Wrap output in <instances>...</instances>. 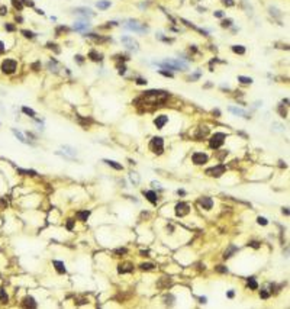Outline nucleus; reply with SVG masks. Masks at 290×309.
Instances as JSON below:
<instances>
[{
    "instance_id": "412c9836",
    "label": "nucleus",
    "mask_w": 290,
    "mask_h": 309,
    "mask_svg": "<svg viewBox=\"0 0 290 309\" xmlns=\"http://www.w3.org/2000/svg\"><path fill=\"white\" fill-rule=\"evenodd\" d=\"M89 58L91 61H94V63H99V61H102V54H99L97 51H90L89 52Z\"/></svg>"
},
{
    "instance_id": "2f4dec72",
    "label": "nucleus",
    "mask_w": 290,
    "mask_h": 309,
    "mask_svg": "<svg viewBox=\"0 0 290 309\" xmlns=\"http://www.w3.org/2000/svg\"><path fill=\"white\" fill-rule=\"evenodd\" d=\"M9 300V296H7V293H6V290H3V289H0V302H3V303H6Z\"/></svg>"
},
{
    "instance_id": "f3484780",
    "label": "nucleus",
    "mask_w": 290,
    "mask_h": 309,
    "mask_svg": "<svg viewBox=\"0 0 290 309\" xmlns=\"http://www.w3.org/2000/svg\"><path fill=\"white\" fill-rule=\"evenodd\" d=\"M52 264L55 266V270L58 272V273H65V266H64V263L63 261H58V260H54L52 261Z\"/></svg>"
},
{
    "instance_id": "f704fd0d",
    "label": "nucleus",
    "mask_w": 290,
    "mask_h": 309,
    "mask_svg": "<svg viewBox=\"0 0 290 309\" xmlns=\"http://www.w3.org/2000/svg\"><path fill=\"white\" fill-rule=\"evenodd\" d=\"M157 38H158L160 41L166 42V44H171V42H173V39H170V38H166V36H163V34H158V35H157Z\"/></svg>"
},
{
    "instance_id": "2eb2a0df",
    "label": "nucleus",
    "mask_w": 290,
    "mask_h": 309,
    "mask_svg": "<svg viewBox=\"0 0 290 309\" xmlns=\"http://www.w3.org/2000/svg\"><path fill=\"white\" fill-rule=\"evenodd\" d=\"M144 196L153 203V205H157V202H158V196H157V193L155 192H153V190H148V192H144Z\"/></svg>"
},
{
    "instance_id": "7ed1b4c3",
    "label": "nucleus",
    "mask_w": 290,
    "mask_h": 309,
    "mask_svg": "<svg viewBox=\"0 0 290 309\" xmlns=\"http://www.w3.org/2000/svg\"><path fill=\"white\" fill-rule=\"evenodd\" d=\"M225 138H226V135H225L223 132H216V134H213V135L210 137V139H209V147L213 148V150L219 148L221 145H223Z\"/></svg>"
},
{
    "instance_id": "5701e85b",
    "label": "nucleus",
    "mask_w": 290,
    "mask_h": 309,
    "mask_svg": "<svg viewBox=\"0 0 290 309\" xmlns=\"http://www.w3.org/2000/svg\"><path fill=\"white\" fill-rule=\"evenodd\" d=\"M63 150H64V154H68L70 157H74V155L77 154V150L73 148V147H70V145H63Z\"/></svg>"
},
{
    "instance_id": "7c9ffc66",
    "label": "nucleus",
    "mask_w": 290,
    "mask_h": 309,
    "mask_svg": "<svg viewBox=\"0 0 290 309\" xmlns=\"http://www.w3.org/2000/svg\"><path fill=\"white\" fill-rule=\"evenodd\" d=\"M17 173L23 174V176H36L35 170H23V169H17Z\"/></svg>"
},
{
    "instance_id": "9b49d317",
    "label": "nucleus",
    "mask_w": 290,
    "mask_h": 309,
    "mask_svg": "<svg viewBox=\"0 0 290 309\" xmlns=\"http://www.w3.org/2000/svg\"><path fill=\"white\" fill-rule=\"evenodd\" d=\"M74 13L81 15V16H94V13H93L91 9H89V7H76V9H74Z\"/></svg>"
},
{
    "instance_id": "c9c22d12",
    "label": "nucleus",
    "mask_w": 290,
    "mask_h": 309,
    "mask_svg": "<svg viewBox=\"0 0 290 309\" xmlns=\"http://www.w3.org/2000/svg\"><path fill=\"white\" fill-rule=\"evenodd\" d=\"M131 180H132L134 184H138V183H139V176H138V173H131Z\"/></svg>"
},
{
    "instance_id": "423d86ee",
    "label": "nucleus",
    "mask_w": 290,
    "mask_h": 309,
    "mask_svg": "<svg viewBox=\"0 0 290 309\" xmlns=\"http://www.w3.org/2000/svg\"><path fill=\"white\" fill-rule=\"evenodd\" d=\"M207 160H209V157H207V154H205V153H199V151H196V153H193V154H191V161H193L196 166H202V164H205V163H207Z\"/></svg>"
},
{
    "instance_id": "0e129e2a",
    "label": "nucleus",
    "mask_w": 290,
    "mask_h": 309,
    "mask_svg": "<svg viewBox=\"0 0 290 309\" xmlns=\"http://www.w3.org/2000/svg\"><path fill=\"white\" fill-rule=\"evenodd\" d=\"M199 300H200V302H202V303H206V297H200V299H199Z\"/></svg>"
},
{
    "instance_id": "79ce46f5",
    "label": "nucleus",
    "mask_w": 290,
    "mask_h": 309,
    "mask_svg": "<svg viewBox=\"0 0 290 309\" xmlns=\"http://www.w3.org/2000/svg\"><path fill=\"white\" fill-rule=\"evenodd\" d=\"M147 83H148V81H147V79H141V77L137 79V84H138V86H145Z\"/></svg>"
},
{
    "instance_id": "4468645a",
    "label": "nucleus",
    "mask_w": 290,
    "mask_h": 309,
    "mask_svg": "<svg viewBox=\"0 0 290 309\" xmlns=\"http://www.w3.org/2000/svg\"><path fill=\"white\" fill-rule=\"evenodd\" d=\"M199 205L202 206L203 209L209 210V209H212V206H213V200H212L210 197H202V199L199 200Z\"/></svg>"
},
{
    "instance_id": "8fccbe9b",
    "label": "nucleus",
    "mask_w": 290,
    "mask_h": 309,
    "mask_svg": "<svg viewBox=\"0 0 290 309\" xmlns=\"http://www.w3.org/2000/svg\"><path fill=\"white\" fill-rule=\"evenodd\" d=\"M73 228H74V221H73V219H68V221H67V229L71 231Z\"/></svg>"
},
{
    "instance_id": "72a5a7b5",
    "label": "nucleus",
    "mask_w": 290,
    "mask_h": 309,
    "mask_svg": "<svg viewBox=\"0 0 290 309\" xmlns=\"http://www.w3.org/2000/svg\"><path fill=\"white\" fill-rule=\"evenodd\" d=\"M232 25V19H223L221 22V26L222 28H229Z\"/></svg>"
},
{
    "instance_id": "a878e982",
    "label": "nucleus",
    "mask_w": 290,
    "mask_h": 309,
    "mask_svg": "<svg viewBox=\"0 0 290 309\" xmlns=\"http://www.w3.org/2000/svg\"><path fill=\"white\" fill-rule=\"evenodd\" d=\"M238 80L242 84H253V81H254L251 77H245V76H238Z\"/></svg>"
},
{
    "instance_id": "b1692460",
    "label": "nucleus",
    "mask_w": 290,
    "mask_h": 309,
    "mask_svg": "<svg viewBox=\"0 0 290 309\" xmlns=\"http://www.w3.org/2000/svg\"><path fill=\"white\" fill-rule=\"evenodd\" d=\"M90 216V210H81V212H77V218L80 221H87V218Z\"/></svg>"
},
{
    "instance_id": "a211bd4d",
    "label": "nucleus",
    "mask_w": 290,
    "mask_h": 309,
    "mask_svg": "<svg viewBox=\"0 0 290 309\" xmlns=\"http://www.w3.org/2000/svg\"><path fill=\"white\" fill-rule=\"evenodd\" d=\"M23 306H29V308H36L38 305H36V302H35V299L32 297V296H26L25 299H23Z\"/></svg>"
},
{
    "instance_id": "09e8293b",
    "label": "nucleus",
    "mask_w": 290,
    "mask_h": 309,
    "mask_svg": "<svg viewBox=\"0 0 290 309\" xmlns=\"http://www.w3.org/2000/svg\"><path fill=\"white\" fill-rule=\"evenodd\" d=\"M260 296H261L263 299H267V297L270 296V293L267 292V290H261V292H260Z\"/></svg>"
},
{
    "instance_id": "4c0bfd02",
    "label": "nucleus",
    "mask_w": 290,
    "mask_h": 309,
    "mask_svg": "<svg viewBox=\"0 0 290 309\" xmlns=\"http://www.w3.org/2000/svg\"><path fill=\"white\" fill-rule=\"evenodd\" d=\"M4 29L9 31V32H13V31H16V26L12 25V23H6V25H4Z\"/></svg>"
},
{
    "instance_id": "bf43d9fd",
    "label": "nucleus",
    "mask_w": 290,
    "mask_h": 309,
    "mask_svg": "<svg viewBox=\"0 0 290 309\" xmlns=\"http://www.w3.org/2000/svg\"><path fill=\"white\" fill-rule=\"evenodd\" d=\"M213 115H216V118H219V116H221V112H219L218 109H215V110H213Z\"/></svg>"
},
{
    "instance_id": "a19ab883",
    "label": "nucleus",
    "mask_w": 290,
    "mask_h": 309,
    "mask_svg": "<svg viewBox=\"0 0 290 309\" xmlns=\"http://www.w3.org/2000/svg\"><path fill=\"white\" fill-rule=\"evenodd\" d=\"M215 270H216V272H219V273H228V269H226V267H223V266H216V267H215Z\"/></svg>"
},
{
    "instance_id": "f257e3e1",
    "label": "nucleus",
    "mask_w": 290,
    "mask_h": 309,
    "mask_svg": "<svg viewBox=\"0 0 290 309\" xmlns=\"http://www.w3.org/2000/svg\"><path fill=\"white\" fill-rule=\"evenodd\" d=\"M0 68H1V73H3V74H7V76H9V74H13L17 68V63L15 61V60H12V58H6V60L1 63Z\"/></svg>"
},
{
    "instance_id": "39448f33",
    "label": "nucleus",
    "mask_w": 290,
    "mask_h": 309,
    "mask_svg": "<svg viewBox=\"0 0 290 309\" xmlns=\"http://www.w3.org/2000/svg\"><path fill=\"white\" fill-rule=\"evenodd\" d=\"M120 42L123 44L125 48H128V50H131V51H134V52L139 51V44H138L132 36H122V38H120Z\"/></svg>"
},
{
    "instance_id": "a18cd8bd",
    "label": "nucleus",
    "mask_w": 290,
    "mask_h": 309,
    "mask_svg": "<svg viewBox=\"0 0 290 309\" xmlns=\"http://www.w3.org/2000/svg\"><path fill=\"white\" fill-rule=\"evenodd\" d=\"M22 3H23V4H26V6H29V7H34V6H35L34 0H23Z\"/></svg>"
},
{
    "instance_id": "393cba45",
    "label": "nucleus",
    "mask_w": 290,
    "mask_h": 309,
    "mask_svg": "<svg viewBox=\"0 0 290 309\" xmlns=\"http://www.w3.org/2000/svg\"><path fill=\"white\" fill-rule=\"evenodd\" d=\"M232 51L235 52V54L242 55V54H245V47L244 45H232Z\"/></svg>"
},
{
    "instance_id": "680f3d73",
    "label": "nucleus",
    "mask_w": 290,
    "mask_h": 309,
    "mask_svg": "<svg viewBox=\"0 0 290 309\" xmlns=\"http://www.w3.org/2000/svg\"><path fill=\"white\" fill-rule=\"evenodd\" d=\"M234 295H235V293L231 290V292H228V297H234Z\"/></svg>"
},
{
    "instance_id": "ddd939ff",
    "label": "nucleus",
    "mask_w": 290,
    "mask_h": 309,
    "mask_svg": "<svg viewBox=\"0 0 290 309\" xmlns=\"http://www.w3.org/2000/svg\"><path fill=\"white\" fill-rule=\"evenodd\" d=\"M134 270V266L131 264V263H122V264H119V269H118V272H119L120 274H123V273H131Z\"/></svg>"
},
{
    "instance_id": "aec40b11",
    "label": "nucleus",
    "mask_w": 290,
    "mask_h": 309,
    "mask_svg": "<svg viewBox=\"0 0 290 309\" xmlns=\"http://www.w3.org/2000/svg\"><path fill=\"white\" fill-rule=\"evenodd\" d=\"M110 1L109 0H99L97 3H96V6H97V9H100V10H106V9H109L110 7Z\"/></svg>"
},
{
    "instance_id": "0eeeda50",
    "label": "nucleus",
    "mask_w": 290,
    "mask_h": 309,
    "mask_svg": "<svg viewBox=\"0 0 290 309\" xmlns=\"http://www.w3.org/2000/svg\"><path fill=\"white\" fill-rule=\"evenodd\" d=\"M225 170H226V167H225L223 164H219V166H215V167L207 169V170H206V174L210 176V177H219V176H222V174L225 173Z\"/></svg>"
},
{
    "instance_id": "dca6fc26",
    "label": "nucleus",
    "mask_w": 290,
    "mask_h": 309,
    "mask_svg": "<svg viewBox=\"0 0 290 309\" xmlns=\"http://www.w3.org/2000/svg\"><path fill=\"white\" fill-rule=\"evenodd\" d=\"M181 22L186 25V26H189V28H191V29H194V31H197V32H200L202 35H207V32H206L205 29H200V28H197L196 25H193L191 22H189V20H186V19H181Z\"/></svg>"
},
{
    "instance_id": "6ab92c4d",
    "label": "nucleus",
    "mask_w": 290,
    "mask_h": 309,
    "mask_svg": "<svg viewBox=\"0 0 290 309\" xmlns=\"http://www.w3.org/2000/svg\"><path fill=\"white\" fill-rule=\"evenodd\" d=\"M109 167H112V169H115V170H123V166L122 164H119V163H116V161H113V160H103Z\"/></svg>"
},
{
    "instance_id": "c85d7f7f",
    "label": "nucleus",
    "mask_w": 290,
    "mask_h": 309,
    "mask_svg": "<svg viewBox=\"0 0 290 309\" xmlns=\"http://www.w3.org/2000/svg\"><path fill=\"white\" fill-rule=\"evenodd\" d=\"M12 1V4H13V7L16 9V10H22L23 9V3H22V0H10Z\"/></svg>"
},
{
    "instance_id": "58836bf2",
    "label": "nucleus",
    "mask_w": 290,
    "mask_h": 309,
    "mask_svg": "<svg viewBox=\"0 0 290 309\" xmlns=\"http://www.w3.org/2000/svg\"><path fill=\"white\" fill-rule=\"evenodd\" d=\"M270 13H271V15H274V16H277V17L281 16L280 10H278V9H276V7H270Z\"/></svg>"
},
{
    "instance_id": "4be33fe9",
    "label": "nucleus",
    "mask_w": 290,
    "mask_h": 309,
    "mask_svg": "<svg viewBox=\"0 0 290 309\" xmlns=\"http://www.w3.org/2000/svg\"><path fill=\"white\" fill-rule=\"evenodd\" d=\"M238 251V247H235V245H229V248L225 251V254H223V258H229L232 257V254L234 253H237Z\"/></svg>"
},
{
    "instance_id": "6e6d98bb",
    "label": "nucleus",
    "mask_w": 290,
    "mask_h": 309,
    "mask_svg": "<svg viewBox=\"0 0 290 309\" xmlns=\"http://www.w3.org/2000/svg\"><path fill=\"white\" fill-rule=\"evenodd\" d=\"M215 16H216V17H223V12H222V10H216V12H215Z\"/></svg>"
},
{
    "instance_id": "f8f14e48",
    "label": "nucleus",
    "mask_w": 290,
    "mask_h": 309,
    "mask_svg": "<svg viewBox=\"0 0 290 309\" xmlns=\"http://www.w3.org/2000/svg\"><path fill=\"white\" fill-rule=\"evenodd\" d=\"M229 112L231 113H234V115H237V116H244V118H247V119H250L251 116L244 110V109H239V107H234V106H231L229 107Z\"/></svg>"
},
{
    "instance_id": "ea45409f",
    "label": "nucleus",
    "mask_w": 290,
    "mask_h": 309,
    "mask_svg": "<svg viewBox=\"0 0 290 309\" xmlns=\"http://www.w3.org/2000/svg\"><path fill=\"white\" fill-rule=\"evenodd\" d=\"M173 300H174V296H173V295H168V296L164 297V302H166L167 305H173Z\"/></svg>"
},
{
    "instance_id": "3c124183",
    "label": "nucleus",
    "mask_w": 290,
    "mask_h": 309,
    "mask_svg": "<svg viewBox=\"0 0 290 309\" xmlns=\"http://www.w3.org/2000/svg\"><path fill=\"white\" fill-rule=\"evenodd\" d=\"M118 70H119V74H125V71H126V67L122 64V66H118Z\"/></svg>"
},
{
    "instance_id": "864d4df0",
    "label": "nucleus",
    "mask_w": 290,
    "mask_h": 309,
    "mask_svg": "<svg viewBox=\"0 0 290 309\" xmlns=\"http://www.w3.org/2000/svg\"><path fill=\"white\" fill-rule=\"evenodd\" d=\"M278 112H280V115H281L283 118H286V115H287V112H286V110H283V107H281V106L278 107Z\"/></svg>"
},
{
    "instance_id": "c03bdc74",
    "label": "nucleus",
    "mask_w": 290,
    "mask_h": 309,
    "mask_svg": "<svg viewBox=\"0 0 290 309\" xmlns=\"http://www.w3.org/2000/svg\"><path fill=\"white\" fill-rule=\"evenodd\" d=\"M257 222L260 223V225H267V223H268V221H267L266 218H263V216H260V218L257 219Z\"/></svg>"
},
{
    "instance_id": "37998d69",
    "label": "nucleus",
    "mask_w": 290,
    "mask_h": 309,
    "mask_svg": "<svg viewBox=\"0 0 290 309\" xmlns=\"http://www.w3.org/2000/svg\"><path fill=\"white\" fill-rule=\"evenodd\" d=\"M158 73H160V74H163L164 77H170V79L173 77V73H171V71H164V70H160Z\"/></svg>"
},
{
    "instance_id": "9d476101",
    "label": "nucleus",
    "mask_w": 290,
    "mask_h": 309,
    "mask_svg": "<svg viewBox=\"0 0 290 309\" xmlns=\"http://www.w3.org/2000/svg\"><path fill=\"white\" fill-rule=\"evenodd\" d=\"M90 28V22L89 20H77L74 22V29L76 31H84Z\"/></svg>"
},
{
    "instance_id": "052dcab7",
    "label": "nucleus",
    "mask_w": 290,
    "mask_h": 309,
    "mask_svg": "<svg viewBox=\"0 0 290 309\" xmlns=\"http://www.w3.org/2000/svg\"><path fill=\"white\" fill-rule=\"evenodd\" d=\"M148 254H150L148 251H141V256H144V257H148Z\"/></svg>"
},
{
    "instance_id": "603ef678",
    "label": "nucleus",
    "mask_w": 290,
    "mask_h": 309,
    "mask_svg": "<svg viewBox=\"0 0 290 309\" xmlns=\"http://www.w3.org/2000/svg\"><path fill=\"white\" fill-rule=\"evenodd\" d=\"M76 61H77L78 64H83V63H84V60H83L81 55H76Z\"/></svg>"
},
{
    "instance_id": "69168bd1",
    "label": "nucleus",
    "mask_w": 290,
    "mask_h": 309,
    "mask_svg": "<svg viewBox=\"0 0 290 309\" xmlns=\"http://www.w3.org/2000/svg\"><path fill=\"white\" fill-rule=\"evenodd\" d=\"M283 213H284V215H289V210H287V207H286V209H283Z\"/></svg>"
},
{
    "instance_id": "cd10ccee",
    "label": "nucleus",
    "mask_w": 290,
    "mask_h": 309,
    "mask_svg": "<svg viewBox=\"0 0 290 309\" xmlns=\"http://www.w3.org/2000/svg\"><path fill=\"white\" fill-rule=\"evenodd\" d=\"M22 112H23L25 115L31 116V118H35V115H36V113H35V110H32L31 107H26V106H23V107H22Z\"/></svg>"
},
{
    "instance_id": "de8ad7c7",
    "label": "nucleus",
    "mask_w": 290,
    "mask_h": 309,
    "mask_svg": "<svg viewBox=\"0 0 290 309\" xmlns=\"http://www.w3.org/2000/svg\"><path fill=\"white\" fill-rule=\"evenodd\" d=\"M4 15H7V7L6 6H1L0 7V16H4Z\"/></svg>"
},
{
    "instance_id": "f03ea898",
    "label": "nucleus",
    "mask_w": 290,
    "mask_h": 309,
    "mask_svg": "<svg viewBox=\"0 0 290 309\" xmlns=\"http://www.w3.org/2000/svg\"><path fill=\"white\" fill-rule=\"evenodd\" d=\"M125 28L129 29V31H134V32H137V34H144V32L148 31V28H147L145 25L139 23L138 20H134V19H129L128 23L125 25Z\"/></svg>"
},
{
    "instance_id": "6e6552de",
    "label": "nucleus",
    "mask_w": 290,
    "mask_h": 309,
    "mask_svg": "<svg viewBox=\"0 0 290 309\" xmlns=\"http://www.w3.org/2000/svg\"><path fill=\"white\" fill-rule=\"evenodd\" d=\"M189 213V205L184 202H180L176 205V215L177 216H186Z\"/></svg>"
},
{
    "instance_id": "473e14b6",
    "label": "nucleus",
    "mask_w": 290,
    "mask_h": 309,
    "mask_svg": "<svg viewBox=\"0 0 290 309\" xmlns=\"http://www.w3.org/2000/svg\"><path fill=\"white\" fill-rule=\"evenodd\" d=\"M139 267H141L142 270H153V269H154V264H153V263H142Z\"/></svg>"
},
{
    "instance_id": "13d9d810",
    "label": "nucleus",
    "mask_w": 290,
    "mask_h": 309,
    "mask_svg": "<svg viewBox=\"0 0 290 309\" xmlns=\"http://www.w3.org/2000/svg\"><path fill=\"white\" fill-rule=\"evenodd\" d=\"M3 51H4V44L0 41V54H3Z\"/></svg>"
},
{
    "instance_id": "bb28decb",
    "label": "nucleus",
    "mask_w": 290,
    "mask_h": 309,
    "mask_svg": "<svg viewBox=\"0 0 290 309\" xmlns=\"http://www.w3.org/2000/svg\"><path fill=\"white\" fill-rule=\"evenodd\" d=\"M12 132H13V135H15L20 142H23V144L26 142V138H25V135H23L22 132H19V131H16V129H12Z\"/></svg>"
},
{
    "instance_id": "4d7b16f0",
    "label": "nucleus",
    "mask_w": 290,
    "mask_h": 309,
    "mask_svg": "<svg viewBox=\"0 0 290 309\" xmlns=\"http://www.w3.org/2000/svg\"><path fill=\"white\" fill-rule=\"evenodd\" d=\"M250 245H251V247H254V248H258V247H260V245H258V242H257V241H253V242H251V244H250Z\"/></svg>"
},
{
    "instance_id": "e433bc0d",
    "label": "nucleus",
    "mask_w": 290,
    "mask_h": 309,
    "mask_svg": "<svg viewBox=\"0 0 290 309\" xmlns=\"http://www.w3.org/2000/svg\"><path fill=\"white\" fill-rule=\"evenodd\" d=\"M22 34H23L25 38H29V39H32V38L35 36V34L32 32V31H26V29H23V31H22Z\"/></svg>"
},
{
    "instance_id": "20e7f679",
    "label": "nucleus",
    "mask_w": 290,
    "mask_h": 309,
    "mask_svg": "<svg viewBox=\"0 0 290 309\" xmlns=\"http://www.w3.org/2000/svg\"><path fill=\"white\" fill-rule=\"evenodd\" d=\"M150 148L153 151L154 154H158L161 155L163 151H164V141L161 137H155L151 139V144H150Z\"/></svg>"
},
{
    "instance_id": "49530a36",
    "label": "nucleus",
    "mask_w": 290,
    "mask_h": 309,
    "mask_svg": "<svg viewBox=\"0 0 290 309\" xmlns=\"http://www.w3.org/2000/svg\"><path fill=\"white\" fill-rule=\"evenodd\" d=\"M113 254H126V248H118L113 251Z\"/></svg>"
},
{
    "instance_id": "1a4fd4ad",
    "label": "nucleus",
    "mask_w": 290,
    "mask_h": 309,
    "mask_svg": "<svg viewBox=\"0 0 290 309\" xmlns=\"http://www.w3.org/2000/svg\"><path fill=\"white\" fill-rule=\"evenodd\" d=\"M167 122H168V116H167V115H160V116H157V118L154 119V125H155L157 129H163V128L166 126Z\"/></svg>"
},
{
    "instance_id": "c756f323",
    "label": "nucleus",
    "mask_w": 290,
    "mask_h": 309,
    "mask_svg": "<svg viewBox=\"0 0 290 309\" xmlns=\"http://www.w3.org/2000/svg\"><path fill=\"white\" fill-rule=\"evenodd\" d=\"M248 286H250L253 290H257V289H258V283L255 282L254 277H250V279H248Z\"/></svg>"
},
{
    "instance_id": "5fc2aeb1",
    "label": "nucleus",
    "mask_w": 290,
    "mask_h": 309,
    "mask_svg": "<svg viewBox=\"0 0 290 309\" xmlns=\"http://www.w3.org/2000/svg\"><path fill=\"white\" fill-rule=\"evenodd\" d=\"M222 1H223V4H226V6H234V4H235L232 0H222Z\"/></svg>"
},
{
    "instance_id": "e2e57ef3",
    "label": "nucleus",
    "mask_w": 290,
    "mask_h": 309,
    "mask_svg": "<svg viewBox=\"0 0 290 309\" xmlns=\"http://www.w3.org/2000/svg\"><path fill=\"white\" fill-rule=\"evenodd\" d=\"M16 22H23V19L20 16H16Z\"/></svg>"
}]
</instances>
